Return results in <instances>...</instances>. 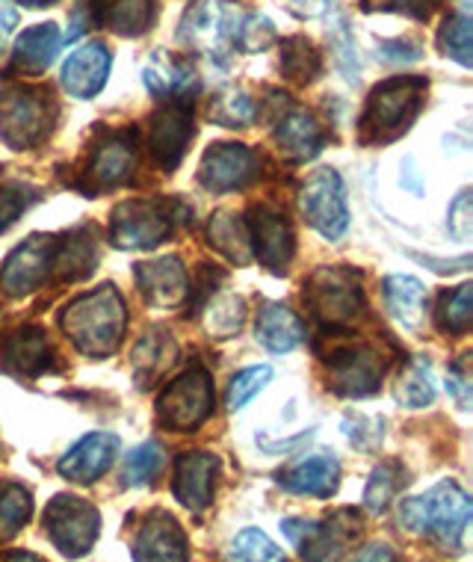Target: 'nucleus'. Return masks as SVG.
Instances as JSON below:
<instances>
[{"label": "nucleus", "instance_id": "obj_55", "mask_svg": "<svg viewBox=\"0 0 473 562\" xmlns=\"http://www.w3.org/2000/svg\"><path fill=\"white\" fill-rule=\"evenodd\" d=\"M21 7H30V10H42V7H50V3H57V0H19Z\"/></svg>", "mask_w": 473, "mask_h": 562}, {"label": "nucleus", "instance_id": "obj_31", "mask_svg": "<svg viewBox=\"0 0 473 562\" xmlns=\"http://www.w3.org/2000/svg\"><path fill=\"white\" fill-rule=\"evenodd\" d=\"M207 243L213 252H219L225 261L237 263V267H249L255 261L249 223H246V216L234 214V211L213 214L211 225H207Z\"/></svg>", "mask_w": 473, "mask_h": 562}, {"label": "nucleus", "instance_id": "obj_48", "mask_svg": "<svg viewBox=\"0 0 473 562\" xmlns=\"http://www.w3.org/2000/svg\"><path fill=\"white\" fill-rule=\"evenodd\" d=\"M450 232H453L455 240H468L473 232V204H471V190H462L455 195V202L450 204Z\"/></svg>", "mask_w": 473, "mask_h": 562}, {"label": "nucleus", "instance_id": "obj_33", "mask_svg": "<svg viewBox=\"0 0 473 562\" xmlns=\"http://www.w3.org/2000/svg\"><path fill=\"white\" fill-rule=\"evenodd\" d=\"M258 340L270 352H293L305 340V326L302 321L281 302H270L263 305L261 314H258Z\"/></svg>", "mask_w": 473, "mask_h": 562}, {"label": "nucleus", "instance_id": "obj_22", "mask_svg": "<svg viewBox=\"0 0 473 562\" xmlns=\"http://www.w3.org/2000/svg\"><path fill=\"white\" fill-rule=\"evenodd\" d=\"M119 453V438L113 432H89L71 447L57 462V471L63 480L78 485H89L101 480L110 471L113 459Z\"/></svg>", "mask_w": 473, "mask_h": 562}, {"label": "nucleus", "instance_id": "obj_27", "mask_svg": "<svg viewBox=\"0 0 473 562\" xmlns=\"http://www.w3.org/2000/svg\"><path fill=\"white\" fill-rule=\"evenodd\" d=\"M98 270V232L92 225H80L57 240L54 249V270L59 281H83Z\"/></svg>", "mask_w": 473, "mask_h": 562}, {"label": "nucleus", "instance_id": "obj_8", "mask_svg": "<svg viewBox=\"0 0 473 562\" xmlns=\"http://www.w3.org/2000/svg\"><path fill=\"white\" fill-rule=\"evenodd\" d=\"M323 361L329 368V391L340 397H370L382 385L391 356L373 340H349L323 356Z\"/></svg>", "mask_w": 473, "mask_h": 562}, {"label": "nucleus", "instance_id": "obj_25", "mask_svg": "<svg viewBox=\"0 0 473 562\" xmlns=\"http://www.w3.org/2000/svg\"><path fill=\"white\" fill-rule=\"evenodd\" d=\"M131 364H134V376L139 389H151L169 370L178 364V340L169 329L155 326L148 329L143 338L136 340L134 352H131Z\"/></svg>", "mask_w": 473, "mask_h": 562}, {"label": "nucleus", "instance_id": "obj_7", "mask_svg": "<svg viewBox=\"0 0 473 562\" xmlns=\"http://www.w3.org/2000/svg\"><path fill=\"white\" fill-rule=\"evenodd\" d=\"M174 202L166 199H127L113 207L110 243L125 252H148L174 232Z\"/></svg>", "mask_w": 473, "mask_h": 562}, {"label": "nucleus", "instance_id": "obj_42", "mask_svg": "<svg viewBox=\"0 0 473 562\" xmlns=\"http://www.w3.org/2000/svg\"><path fill=\"white\" fill-rule=\"evenodd\" d=\"M160 468H164V450L157 441H145L127 453L122 480H125V485H151L155 476L160 474Z\"/></svg>", "mask_w": 473, "mask_h": 562}, {"label": "nucleus", "instance_id": "obj_40", "mask_svg": "<svg viewBox=\"0 0 473 562\" xmlns=\"http://www.w3.org/2000/svg\"><path fill=\"white\" fill-rule=\"evenodd\" d=\"M438 45L447 57L455 59L459 66L471 68L473 63V27L468 15H450L438 30Z\"/></svg>", "mask_w": 473, "mask_h": 562}, {"label": "nucleus", "instance_id": "obj_23", "mask_svg": "<svg viewBox=\"0 0 473 562\" xmlns=\"http://www.w3.org/2000/svg\"><path fill=\"white\" fill-rule=\"evenodd\" d=\"M143 80L151 95L169 98V101H187L202 89V80L195 75L190 59L169 54V50H155L143 66Z\"/></svg>", "mask_w": 473, "mask_h": 562}, {"label": "nucleus", "instance_id": "obj_45", "mask_svg": "<svg viewBox=\"0 0 473 562\" xmlns=\"http://www.w3.org/2000/svg\"><path fill=\"white\" fill-rule=\"evenodd\" d=\"M275 42V24L267 15H243L237 30V48L243 54H263Z\"/></svg>", "mask_w": 473, "mask_h": 562}, {"label": "nucleus", "instance_id": "obj_28", "mask_svg": "<svg viewBox=\"0 0 473 562\" xmlns=\"http://www.w3.org/2000/svg\"><path fill=\"white\" fill-rule=\"evenodd\" d=\"M89 21L113 30L116 36L134 40L155 24V0H92Z\"/></svg>", "mask_w": 473, "mask_h": 562}, {"label": "nucleus", "instance_id": "obj_26", "mask_svg": "<svg viewBox=\"0 0 473 562\" xmlns=\"http://www.w3.org/2000/svg\"><path fill=\"white\" fill-rule=\"evenodd\" d=\"M59 48H63V36H59V27L54 21L27 27L12 45L10 68L19 75H27V78H40L54 66Z\"/></svg>", "mask_w": 473, "mask_h": 562}, {"label": "nucleus", "instance_id": "obj_21", "mask_svg": "<svg viewBox=\"0 0 473 562\" xmlns=\"http://www.w3.org/2000/svg\"><path fill=\"white\" fill-rule=\"evenodd\" d=\"M113 68V54L104 42H87L78 50H71V57L63 63V89L78 101H89L104 89L106 78Z\"/></svg>", "mask_w": 473, "mask_h": 562}, {"label": "nucleus", "instance_id": "obj_17", "mask_svg": "<svg viewBox=\"0 0 473 562\" xmlns=\"http://www.w3.org/2000/svg\"><path fill=\"white\" fill-rule=\"evenodd\" d=\"M246 223H249L255 258L275 276H284L293 255H296V234H293L288 220L270 207H251Z\"/></svg>", "mask_w": 473, "mask_h": 562}, {"label": "nucleus", "instance_id": "obj_6", "mask_svg": "<svg viewBox=\"0 0 473 562\" xmlns=\"http://www.w3.org/2000/svg\"><path fill=\"white\" fill-rule=\"evenodd\" d=\"M240 19V12L225 0H193L181 19L178 40L195 54H204L211 63H228L232 50L237 48Z\"/></svg>", "mask_w": 473, "mask_h": 562}, {"label": "nucleus", "instance_id": "obj_4", "mask_svg": "<svg viewBox=\"0 0 473 562\" xmlns=\"http://www.w3.org/2000/svg\"><path fill=\"white\" fill-rule=\"evenodd\" d=\"M57 101L48 87L12 83L0 92V139L12 151L42 146L57 122Z\"/></svg>", "mask_w": 473, "mask_h": 562}, {"label": "nucleus", "instance_id": "obj_44", "mask_svg": "<svg viewBox=\"0 0 473 562\" xmlns=\"http://www.w3.org/2000/svg\"><path fill=\"white\" fill-rule=\"evenodd\" d=\"M232 560H246V562H279L284 560V551H281L279 544L272 542L270 536L261 533V530H243L237 533L232 544Z\"/></svg>", "mask_w": 473, "mask_h": 562}, {"label": "nucleus", "instance_id": "obj_15", "mask_svg": "<svg viewBox=\"0 0 473 562\" xmlns=\"http://www.w3.org/2000/svg\"><path fill=\"white\" fill-rule=\"evenodd\" d=\"M136 172V143L131 134H110L95 146L89 157L87 172H83V187L87 195L106 193L134 181Z\"/></svg>", "mask_w": 473, "mask_h": 562}, {"label": "nucleus", "instance_id": "obj_32", "mask_svg": "<svg viewBox=\"0 0 473 562\" xmlns=\"http://www.w3.org/2000/svg\"><path fill=\"white\" fill-rule=\"evenodd\" d=\"M385 305L403 329H417L426 317V288L415 276H387L382 281Z\"/></svg>", "mask_w": 473, "mask_h": 562}, {"label": "nucleus", "instance_id": "obj_11", "mask_svg": "<svg viewBox=\"0 0 473 562\" xmlns=\"http://www.w3.org/2000/svg\"><path fill=\"white\" fill-rule=\"evenodd\" d=\"M300 211L305 223L326 240H338L349 225V204L344 181L335 169H317L300 190Z\"/></svg>", "mask_w": 473, "mask_h": 562}, {"label": "nucleus", "instance_id": "obj_54", "mask_svg": "<svg viewBox=\"0 0 473 562\" xmlns=\"http://www.w3.org/2000/svg\"><path fill=\"white\" fill-rule=\"evenodd\" d=\"M3 560H30V562H36L40 557L36 553H24V551H15V553H0Z\"/></svg>", "mask_w": 473, "mask_h": 562}, {"label": "nucleus", "instance_id": "obj_18", "mask_svg": "<svg viewBox=\"0 0 473 562\" xmlns=\"http://www.w3.org/2000/svg\"><path fill=\"white\" fill-rule=\"evenodd\" d=\"M136 288L155 308H181L190 300V276L178 255L136 263Z\"/></svg>", "mask_w": 473, "mask_h": 562}, {"label": "nucleus", "instance_id": "obj_2", "mask_svg": "<svg viewBox=\"0 0 473 562\" xmlns=\"http://www.w3.org/2000/svg\"><path fill=\"white\" fill-rule=\"evenodd\" d=\"M473 506L471 497L459 483L432 485L426 495L412 497L399 506V524L406 527L408 533L426 536L438 542L444 551H459L462 548L464 530L471 524Z\"/></svg>", "mask_w": 473, "mask_h": 562}, {"label": "nucleus", "instance_id": "obj_43", "mask_svg": "<svg viewBox=\"0 0 473 562\" xmlns=\"http://www.w3.org/2000/svg\"><path fill=\"white\" fill-rule=\"evenodd\" d=\"M270 379H272L270 364L240 370V373L232 379L228 391H225V406H228V412H240V408L246 406L255 394H261V391L270 385Z\"/></svg>", "mask_w": 473, "mask_h": 562}, {"label": "nucleus", "instance_id": "obj_35", "mask_svg": "<svg viewBox=\"0 0 473 562\" xmlns=\"http://www.w3.org/2000/svg\"><path fill=\"white\" fill-rule=\"evenodd\" d=\"M246 323V300L237 293H216L204 308V329L211 338H234Z\"/></svg>", "mask_w": 473, "mask_h": 562}, {"label": "nucleus", "instance_id": "obj_52", "mask_svg": "<svg viewBox=\"0 0 473 562\" xmlns=\"http://www.w3.org/2000/svg\"><path fill=\"white\" fill-rule=\"evenodd\" d=\"M370 551H358L356 560H394V553L387 551V544H368Z\"/></svg>", "mask_w": 473, "mask_h": 562}, {"label": "nucleus", "instance_id": "obj_29", "mask_svg": "<svg viewBox=\"0 0 473 562\" xmlns=\"http://www.w3.org/2000/svg\"><path fill=\"white\" fill-rule=\"evenodd\" d=\"M279 483L293 492V495H308V497H319V501H326L338 492L340 483V465L338 459L329 453H317L300 462V465H293L290 471H281Z\"/></svg>", "mask_w": 473, "mask_h": 562}, {"label": "nucleus", "instance_id": "obj_20", "mask_svg": "<svg viewBox=\"0 0 473 562\" xmlns=\"http://www.w3.org/2000/svg\"><path fill=\"white\" fill-rule=\"evenodd\" d=\"M219 459L204 450H187L174 462L172 492L190 513H204L213 504Z\"/></svg>", "mask_w": 473, "mask_h": 562}, {"label": "nucleus", "instance_id": "obj_1", "mask_svg": "<svg viewBox=\"0 0 473 562\" xmlns=\"http://www.w3.org/2000/svg\"><path fill=\"white\" fill-rule=\"evenodd\" d=\"M59 329L78 352L89 359H106L125 338V296L113 284H101L95 291L80 293L78 300H71L59 311Z\"/></svg>", "mask_w": 473, "mask_h": 562}, {"label": "nucleus", "instance_id": "obj_38", "mask_svg": "<svg viewBox=\"0 0 473 562\" xmlns=\"http://www.w3.org/2000/svg\"><path fill=\"white\" fill-rule=\"evenodd\" d=\"M396 400L406 408H424L435 400V385H432V370L426 359H412L403 368L399 379H396L394 389Z\"/></svg>", "mask_w": 473, "mask_h": 562}, {"label": "nucleus", "instance_id": "obj_12", "mask_svg": "<svg viewBox=\"0 0 473 562\" xmlns=\"http://www.w3.org/2000/svg\"><path fill=\"white\" fill-rule=\"evenodd\" d=\"M281 533L300 548L305 560H338L347 553V548H352L361 533V524H358V513L340 509L326 524L288 518L281 521Z\"/></svg>", "mask_w": 473, "mask_h": 562}, {"label": "nucleus", "instance_id": "obj_53", "mask_svg": "<svg viewBox=\"0 0 473 562\" xmlns=\"http://www.w3.org/2000/svg\"><path fill=\"white\" fill-rule=\"evenodd\" d=\"M290 3H293L302 15H317V12H323V7H326V0H290Z\"/></svg>", "mask_w": 473, "mask_h": 562}, {"label": "nucleus", "instance_id": "obj_39", "mask_svg": "<svg viewBox=\"0 0 473 562\" xmlns=\"http://www.w3.org/2000/svg\"><path fill=\"white\" fill-rule=\"evenodd\" d=\"M438 326L447 331V335H468L473 326V284L464 281L455 291L444 293L441 302H438Z\"/></svg>", "mask_w": 473, "mask_h": 562}, {"label": "nucleus", "instance_id": "obj_9", "mask_svg": "<svg viewBox=\"0 0 473 562\" xmlns=\"http://www.w3.org/2000/svg\"><path fill=\"white\" fill-rule=\"evenodd\" d=\"M211 415L213 382L202 368L181 373L157 400V420L172 432H195Z\"/></svg>", "mask_w": 473, "mask_h": 562}, {"label": "nucleus", "instance_id": "obj_14", "mask_svg": "<svg viewBox=\"0 0 473 562\" xmlns=\"http://www.w3.org/2000/svg\"><path fill=\"white\" fill-rule=\"evenodd\" d=\"M258 178V155L243 143H216L204 151L199 184L207 193H237Z\"/></svg>", "mask_w": 473, "mask_h": 562}, {"label": "nucleus", "instance_id": "obj_19", "mask_svg": "<svg viewBox=\"0 0 473 562\" xmlns=\"http://www.w3.org/2000/svg\"><path fill=\"white\" fill-rule=\"evenodd\" d=\"M134 557L148 562H181L190 557L184 527L172 513L151 509L134 536Z\"/></svg>", "mask_w": 473, "mask_h": 562}, {"label": "nucleus", "instance_id": "obj_30", "mask_svg": "<svg viewBox=\"0 0 473 562\" xmlns=\"http://www.w3.org/2000/svg\"><path fill=\"white\" fill-rule=\"evenodd\" d=\"M3 361L12 373L36 379L50 368V344L40 326H21L3 344Z\"/></svg>", "mask_w": 473, "mask_h": 562}, {"label": "nucleus", "instance_id": "obj_49", "mask_svg": "<svg viewBox=\"0 0 473 562\" xmlns=\"http://www.w3.org/2000/svg\"><path fill=\"white\" fill-rule=\"evenodd\" d=\"M473 373H471V356H462V359L455 361L453 368H450V382H447V389L455 397V403L462 408H471V394H473Z\"/></svg>", "mask_w": 473, "mask_h": 562}, {"label": "nucleus", "instance_id": "obj_34", "mask_svg": "<svg viewBox=\"0 0 473 562\" xmlns=\"http://www.w3.org/2000/svg\"><path fill=\"white\" fill-rule=\"evenodd\" d=\"M281 71L296 87L314 83L323 71V57L314 48V42H308L305 36H290L281 42Z\"/></svg>", "mask_w": 473, "mask_h": 562}, {"label": "nucleus", "instance_id": "obj_41", "mask_svg": "<svg viewBox=\"0 0 473 562\" xmlns=\"http://www.w3.org/2000/svg\"><path fill=\"white\" fill-rule=\"evenodd\" d=\"M403 483V468L399 462H382V465L370 474L368 488H364V506H368V513L382 515L394 501L396 488Z\"/></svg>", "mask_w": 473, "mask_h": 562}, {"label": "nucleus", "instance_id": "obj_51", "mask_svg": "<svg viewBox=\"0 0 473 562\" xmlns=\"http://www.w3.org/2000/svg\"><path fill=\"white\" fill-rule=\"evenodd\" d=\"M15 27H19V12L7 7V3H0V48L7 45V40H10Z\"/></svg>", "mask_w": 473, "mask_h": 562}, {"label": "nucleus", "instance_id": "obj_13", "mask_svg": "<svg viewBox=\"0 0 473 562\" xmlns=\"http://www.w3.org/2000/svg\"><path fill=\"white\" fill-rule=\"evenodd\" d=\"M54 249H57V237L50 234H33L19 243L0 267V291L12 300L40 291L54 270Z\"/></svg>", "mask_w": 473, "mask_h": 562}, {"label": "nucleus", "instance_id": "obj_24", "mask_svg": "<svg viewBox=\"0 0 473 562\" xmlns=\"http://www.w3.org/2000/svg\"><path fill=\"white\" fill-rule=\"evenodd\" d=\"M272 143L290 164H308L326 146V131L308 110H288L272 131Z\"/></svg>", "mask_w": 473, "mask_h": 562}, {"label": "nucleus", "instance_id": "obj_10", "mask_svg": "<svg viewBox=\"0 0 473 562\" xmlns=\"http://www.w3.org/2000/svg\"><path fill=\"white\" fill-rule=\"evenodd\" d=\"M45 533L63 557H83L101 536V513L87 497L57 495L45 509Z\"/></svg>", "mask_w": 473, "mask_h": 562}, {"label": "nucleus", "instance_id": "obj_36", "mask_svg": "<svg viewBox=\"0 0 473 562\" xmlns=\"http://www.w3.org/2000/svg\"><path fill=\"white\" fill-rule=\"evenodd\" d=\"M33 515V497L24 485L0 483V542H10Z\"/></svg>", "mask_w": 473, "mask_h": 562}, {"label": "nucleus", "instance_id": "obj_46", "mask_svg": "<svg viewBox=\"0 0 473 562\" xmlns=\"http://www.w3.org/2000/svg\"><path fill=\"white\" fill-rule=\"evenodd\" d=\"M36 199H40L36 190H27L21 184H0V234L7 232Z\"/></svg>", "mask_w": 473, "mask_h": 562}, {"label": "nucleus", "instance_id": "obj_37", "mask_svg": "<svg viewBox=\"0 0 473 562\" xmlns=\"http://www.w3.org/2000/svg\"><path fill=\"white\" fill-rule=\"evenodd\" d=\"M211 122L223 127H249L258 119V101L246 89H223L211 101Z\"/></svg>", "mask_w": 473, "mask_h": 562}, {"label": "nucleus", "instance_id": "obj_47", "mask_svg": "<svg viewBox=\"0 0 473 562\" xmlns=\"http://www.w3.org/2000/svg\"><path fill=\"white\" fill-rule=\"evenodd\" d=\"M361 7L368 12H403L417 21L429 19V12H432L429 0H361Z\"/></svg>", "mask_w": 473, "mask_h": 562}, {"label": "nucleus", "instance_id": "obj_3", "mask_svg": "<svg viewBox=\"0 0 473 562\" xmlns=\"http://www.w3.org/2000/svg\"><path fill=\"white\" fill-rule=\"evenodd\" d=\"M429 80L415 75H399L379 83L368 98V108L361 113L358 136L364 146H387L415 125L424 110Z\"/></svg>", "mask_w": 473, "mask_h": 562}, {"label": "nucleus", "instance_id": "obj_5", "mask_svg": "<svg viewBox=\"0 0 473 562\" xmlns=\"http://www.w3.org/2000/svg\"><path fill=\"white\" fill-rule=\"evenodd\" d=\"M302 288V300L311 314L331 329L349 326L364 308L361 276L349 267H317Z\"/></svg>", "mask_w": 473, "mask_h": 562}, {"label": "nucleus", "instance_id": "obj_16", "mask_svg": "<svg viewBox=\"0 0 473 562\" xmlns=\"http://www.w3.org/2000/svg\"><path fill=\"white\" fill-rule=\"evenodd\" d=\"M193 139V113L187 101H169L148 122V151L164 172H174Z\"/></svg>", "mask_w": 473, "mask_h": 562}, {"label": "nucleus", "instance_id": "obj_50", "mask_svg": "<svg viewBox=\"0 0 473 562\" xmlns=\"http://www.w3.org/2000/svg\"><path fill=\"white\" fill-rule=\"evenodd\" d=\"M356 429H347L349 441L358 447V450H364V453H370V450H376L379 445H382V427H385V420H379V417H356Z\"/></svg>", "mask_w": 473, "mask_h": 562}]
</instances>
